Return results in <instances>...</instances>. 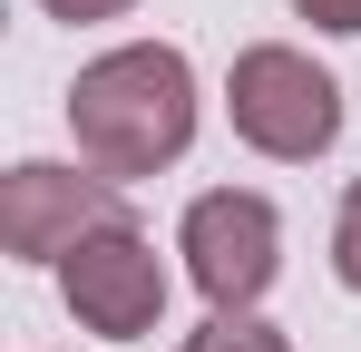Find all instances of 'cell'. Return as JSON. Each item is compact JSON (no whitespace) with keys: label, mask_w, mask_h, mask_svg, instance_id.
<instances>
[{"label":"cell","mask_w":361,"mask_h":352,"mask_svg":"<svg viewBox=\"0 0 361 352\" xmlns=\"http://www.w3.org/2000/svg\"><path fill=\"white\" fill-rule=\"evenodd\" d=\"M59 303L78 313V333L147 343V333L166 323V264H157V245L118 216V225L78 235V245L59 254Z\"/></svg>","instance_id":"277c9868"},{"label":"cell","mask_w":361,"mask_h":352,"mask_svg":"<svg viewBox=\"0 0 361 352\" xmlns=\"http://www.w3.org/2000/svg\"><path fill=\"white\" fill-rule=\"evenodd\" d=\"M68 137L98 176H157L195 147V69L176 40H127L68 78Z\"/></svg>","instance_id":"6da1fadb"},{"label":"cell","mask_w":361,"mask_h":352,"mask_svg":"<svg viewBox=\"0 0 361 352\" xmlns=\"http://www.w3.org/2000/svg\"><path fill=\"white\" fill-rule=\"evenodd\" d=\"M225 117H235V137L254 157L302 167V157H322V147L342 137V88H332V69H312V49L254 40V49H235V69H225Z\"/></svg>","instance_id":"7a4b0ae2"},{"label":"cell","mask_w":361,"mask_h":352,"mask_svg":"<svg viewBox=\"0 0 361 352\" xmlns=\"http://www.w3.org/2000/svg\"><path fill=\"white\" fill-rule=\"evenodd\" d=\"M293 10L322 30V40H352V30H361V0H293Z\"/></svg>","instance_id":"ba28073f"},{"label":"cell","mask_w":361,"mask_h":352,"mask_svg":"<svg viewBox=\"0 0 361 352\" xmlns=\"http://www.w3.org/2000/svg\"><path fill=\"white\" fill-rule=\"evenodd\" d=\"M39 10H49V20H127L137 0H39Z\"/></svg>","instance_id":"9c48e42d"},{"label":"cell","mask_w":361,"mask_h":352,"mask_svg":"<svg viewBox=\"0 0 361 352\" xmlns=\"http://www.w3.org/2000/svg\"><path fill=\"white\" fill-rule=\"evenodd\" d=\"M118 176H78V167H49V157H30V167L0 176V254L10 264H59L78 235L118 225Z\"/></svg>","instance_id":"5b68a950"},{"label":"cell","mask_w":361,"mask_h":352,"mask_svg":"<svg viewBox=\"0 0 361 352\" xmlns=\"http://www.w3.org/2000/svg\"><path fill=\"white\" fill-rule=\"evenodd\" d=\"M332 274L361 293V176H352V196H342V216H332Z\"/></svg>","instance_id":"52a82bcc"},{"label":"cell","mask_w":361,"mask_h":352,"mask_svg":"<svg viewBox=\"0 0 361 352\" xmlns=\"http://www.w3.org/2000/svg\"><path fill=\"white\" fill-rule=\"evenodd\" d=\"M176 254H185V284L215 313H254L283 274V216L254 186H205L176 225Z\"/></svg>","instance_id":"3957f363"},{"label":"cell","mask_w":361,"mask_h":352,"mask_svg":"<svg viewBox=\"0 0 361 352\" xmlns=\"http://www.w3.org/2000/svg\"><path fill=\"white\" fill-rule=\"evenodd\" d=\"M176 352H293L274 323H254V313H215V323H195Z\"/></svg>","instance_id":"8992f818"}]
</instances>
